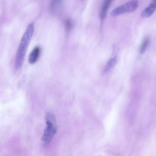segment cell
<instances>
[{
	"label": "cell",
	"mask_w": 156,
	"mask_h": 156,
	"mask_svg": "<svg viewBox=\"0 0 156 156\" xmlns=\"http://www.w3.org/2000/svg\"><path fill=\"white\" fill-rule=\"evenodd\" d=\"M34 30V24L31 23L29 24L21 39L16 56L15 66L16 69L20 68L22 65L27 48Z\"/></svg>",
	"instance_id": "1"
},
{
	"label": "cell",
	"mask_w": 156,
	"mask_h": 156,
	"mask_svg": "<svg viewBox=\"0 0 156 156\" xmlns=\"http://www.w3.org/2000/svg\"><path fill=\"white\" fill-rule=\"evenodd\" d=\"M45 119L46 126L42 138L45 145L48 144L52 140L57 131L56 120L55 115L52 113H47Z\"/></svg>",
	"instance_id": "2"
},
{
	"label": "cell",
	"mask_w": 156,
	"mask_h": 156,
	"mask_svg": "<svg viewBox=\"0 0 156 156\" xmlns=\"http://www.w3.org/2000/svg\"><path fill=\"white\" fill-rule=\"evenodd\" d=\"M138 6L137 1H131L114 9L111 12V15L115 16L124 13L133 12L137 9Z\"/></svg>",
	"instance_id": "3"
},
{
	"label": "cell",
	"mask_w": 156,
	"mask_h": 156,
	"mask_svg": "<svg viewBox=\"0 0 156 156\" xmlns=\"http://www.w3.org/2000/svg\"><path fill=\"white\" fill-rule=\"evenodd\" d=\"M156 6V1L153 0L149 5L142 11L141 13V16L143 18L150 16L155 11Z\"/></svg>",
	"instance_id": "4"
},
{
	"label": "cell",
	"mask_w": 156,
	"mask_h": 156,
	"mask_svg": "<svg viewBox=\"0 0 156 156\" xmlns=\"http://www.w3.org/2000/svg\"><path fill=\"white\" fill-rule=\"evenodd\" d=\"M111 0L104 1L102 5L100 14V17L102 22L105 20L107 15L108 10L112 3Z\"/></svg>",
	"instance_id": "5"
},
{
	"label": "cell",
	"mask_w": 156,
	"mask_h": 156,
	"mask_svg": "<svg viewBox=\"0 0 156 156\" xmlns=\"http://www.w3.org/2000/svg\"><path fill=\"white\" fill-rule=\"evenodd\" d=\"M40 53V48L38 46L35 47L31 51L29 57L28 61L31 64L35 63L37 60Z\"/></svg>",
	"instance_id": "6"
},
{
	"label": "cell",
	"mask_w": 156,
	"mask_h": 156,
	"mask_svg": "<svg viewBox=\"0 0 156 156\" xmlns=\"http://www.w3.org/2000/svg\"><path fill=\"white\" fill-rule=\"evenodd\" d=\"M61 3L59 1H52L50 4V9L52 13L55 14H58L61 9Z\"/></svg>",
	"instance_id": "7"
},
{
	"label": "cell",
	"mask_w": 156,
	"mask_h": 156,
	"mask_svg": "<svg viewBox=\"0 0 156 156\" xmlns=\"http://www.w3.org/2000/svg\"><path fill=\"white\" fill-rule=\"evenodd\" d=\"M117 60V57L115 56L112 58L108 61L103 70V73L108 72L115 65Z\"/></svg>",
	"instance_id": "8"
},
{
	"label": "cell",
	"mask_w": 156,
	"mask_h": 156,
	"mask_svg": "<svg viewBox=\"0 0 156 156\" xmlns=\"http://www.w3.org/2000/svg\"><path fill=\"white\" fill-rule=\"evenodd\" d=\"M150 43V38L148 37H145L143 40L140 46V52L143 54L147 48Z\"/></svg>",
	"instance_id": "9"
},
{
	"label": "cell",
	"mask_w": 156,
	"mask_h": 156,
	"mask_svg": "<svg viewBox=\"0 0 156 156\" xmlns=\"http://www.w3.org/2000/svg\"><path fill=\"white\" fill-rule=\"evenodd\" d=\"M73 26V23L71 20L69 19L66 20L65 23V29L66 32H69Z\"/></svg>",
	"instance_id": "10"
}]
</instances>
